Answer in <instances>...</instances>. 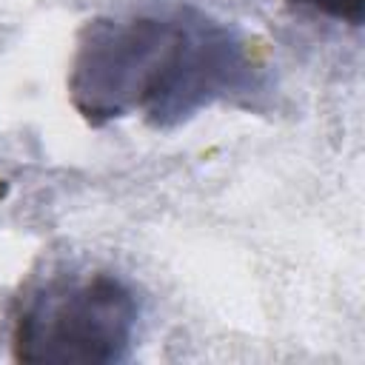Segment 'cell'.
Wrapping results in <instances>:
<instances>
[{"label":"cell","mask_w":365,"mask_h":365,"mask_svg":"<svg viewBox=\"0 0 365 365\" xmlns=\"http://www.w3.org/2000/svg\"><path fill=\"white\" fill-rule=\"evenodd\" d=\"M268 71L245 34L194 6L94 17L74 43L68 100L88 125L140 114L174 128L214 103L251 106Z\"/></svg>","instance_id":"1"},{"label":"cell","mask_w":365,"mask_h":365,"mask_svg":"<svg viewBox=\"0 0 365 365\" xmlns=\"http://www.w3.org/2000/svg\"><path fill=\"white\" fill-rule=\"evenodd\" d=\"M140 305L111 274L57 277L31 291L11 328V354L29 365H111L131 356Z\"/></svg>","instance_id":"2"},{"label":"cell","mask_w":365,"mask_h":365,"mask_svg":"<svg viewBox=\"0 0 365 365\" xmlns=\"http://www.w3.org/2000/svg\"><path fill=\"white\" fill-rule=\"evenodd\" d=\"M288 3L317 11V14H325L331 20L351 23V26H359L365 17V0H288Z\"/></svg>","instance_id":"3"}]
</instances>
